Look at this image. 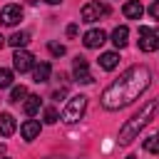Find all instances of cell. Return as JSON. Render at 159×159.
<instances>
[{"label":"cell","mask_w":159,"mask_h":159,"mask_svg":"<svg viewBox=\"0 0 159 159\" xmlns=\"http://www.w3.org/2000/svg\"><path fill=\"white\" fill-rule=\"evenodd\" d=\"M40 112V97L37 94H27L25 97V114L27 117H35Z\"/></svg>","instance_id":"obj_16"},{"label":"cell","mask_w":159,"mask_h":159,"mask_svg":"<svg viewBox=\"0 0 159 159\" xmlns=\"http://www.w3.org/2000/svg\"><path fill=\"white\" fill-rule=\"evenodd\" d=\"M20 20H22V7H20V5H5V7H2V12H0V22H2V25L12 27V25H17Z\"/></svg>","instance_id":"obj_8"},{"label":"cell","mask_w":159,"mask_h":159,"mask_svg":"<svg viewBox=\"0 0 159 159\" xmlns=\"http://www.w3.org/2000/svg\"><path fill=\"white\" fill-rule=\"evenodd\" d=\"M2 42H5V37H2V35H0V47H2Z\"/></svg>","instance_id":"obj_26"},{"label":"cell","mask_w":159,"mask_h":159,"mask_svg":"<svg viewBox=\"0 0 159 159\" xmlns=\"http://www.w3.org/2000/svg\"><path fill=\"white\" fill-rule=\"evenodd\" d=\"M27 97V87H12V92H10V102H22Z\"/></svg>","instance_id":"obj_19"},{"label":"cell","mask_w":159,"mask_h":159,"mask_svg":"<svg viewBox=\"0 0 159 159\" xmlns=\"http://www.w3.org/2000/svg\"><path fill=\"white\" fill-rule=\"evenodd\" d=\"M72 72H75V80H77V82H82V84L94 82V77H92V72H89V67H87V60H84V57H75V62H72Z\"/></svg>","instance_id":"obj_6"},{"label":"cell","mask_w":159,"mask_h":159,"mask_svg":"<svg viewBox=\"0 0 159 159\" xmlns=\"http://www.w3.org/2000/svg\"><path fill=\"white\" fill-rule=\"evenodd\" d=\"M47 50H50L55 57H62V55L67 52V50H65V45H60V42H50V45H47Z\"/></svg>","instance_id":"obj_21"},{"label":"cell","mask_w":159,"mask_h":159,"mask_svg":"<svg viewBox=\"0 0 159 159\" xmlns=\"http://www.w3.org/2000/svg\"><path fill=\"white\" fill-rule=\"evenodd\" d=\"M154 114H157V99H149V102H144L142 104V109L132 117V119H127L124 122V127L119 129V144H129L132 139H137L139 137V132L154 119Z\"/></svg>","instance_id":"obj_2"},{"label":"cell","mask_w":159,"mask_h":159,"mask_svg":"<svg viewBox=\"0 0 159 159\" xmlns=\"http://www.w3.org/2000/svg\"><path fill=\"white\" fill-rule=\"evenodd\" d=\"M77 30H80V27H77L75 22H72V25H67V37H75V35H77Z\"/></svg>","instance_id":"obj_24"},{"label":"cell","mask_w":159,"mask_h":159,"mask_svg":"<svg viewBox=\"0 0 159 159\" xmlns=\"http://www.w3.org/2000/svg\"><path fill=\"white\" fill-rule=\"evenodd\" d=\"M144 149H147L149 154H157V152H159V137H157V134L147 137V139H144Z\"/></svg>","instance_id":"obj_18"},{"label":"cell","mask_w":159,"mask_h":159,"mask_svg":"<svg viewBox=\"0 0 159 159\" xmlns=\"http://www.w3.org/2000/svg\"><path fill=\"white\" fill-rule=\"evenodd\" d=\"M7 42H10L15 50H22V47L30 42V32H12V37H10Z\"/></svg>","instance_id":"obj_17"},{"label":"cell","mask_w":159,"mask_h":159,"mask_svg":"<svg viewBox=\"0 0 159 159\" xmlns=\"http://www.w3.org/2000/svg\"><path fill=\"white\" fill-rule=\"evenodd\" d=\"M15 129H17L15 117H12L10 112H2V114H0V137H12Z\"/></svg>","instance_id":"obj_10"},{"label":"cell","mask_w":159,"mask_h":159,"mask_svg":"<svg viewBox=\"0 0 159 159\" xmlns=\"http://www.w3.org/2000/svg\"><path fill=\"white\" fill-rule=\"evenodd\" d=\"M50 159H60V157H50Z\"/></svg>","instance_id":"obj_28"},{"label":"cell","mask_w":159,"mask_h":159,"mask_svg":"<svg viewBox=\"0 0 159 159\" xmlns=\"http://www.w3.org/2000/svg\"><path fill=\"white\" fill-rule=\"evenodd\" d=\"M12 67H15L17 72H27V70L35 67V57H32L27 50H15V55H12Z\"/></svg>","instance_id":"obj_7"},{"label":"cell","mask_w":159,"mask_h":159,"mask_svg":"<svg viewBox=\"0 0 159 159\" xmlns=\"http://www.w3.org/2000/svg\"><path fill=\"white\" fill-rule=\"evenodd\" d=\"M57 117H60V114H57V109H55V107H47V109H45V122H47V124H55V122H57Z\"/></svg>","instance_id":"obj_22"},{"label":"cell","mask_w":159,"mask_h":159,"mask_svg":"<svg viewBox=\"0 0 159 159\" xmlns=\"http://www.w3.org/2000/svg\"><path fill=\"white\" fill-rule=\"evenodd\" d=\"M5 159H7V157H5Z\"/></svg>","instance_id":"obj_29"},{"label":"cell","mask_w":159,"mask_h":159,"mask_svg":"<svg viewBox=\"0 0 159 159\" xmlns=\"http://www.w3.org/2000/svg\"><path fill=\"white\" fill-rule=\"evenodd\" d=\"M149 15H152V17H154V20H157V17H159V2H157V0H154V2H152V5H149Z\"/></svg>","instance_id":"obj_23"},{"label":"cell","mask_w":159,"mask_h":159,"mask_svg":"<svg viewBox=\"0 0 159 159\" xmlns=\"http://www.w3.org/2000/svg\"><path fill=\"white\" fill-rule=\"evenodd\" d=\"M122 12H124V17H129V20H139L142 12H144V7H142L139 0H127L124 7H122Z\"/></svg>","instance_id":"obj_11"},{"label":"cell","mask_w":159,"mask_h":159,"mask_svg":"<svg viewBox=\"0 0 159 159\" xmlns=\"http://www.w3.org/2000/svg\"><path fill=\"white\" fill-rule=\"evenodd\" d=\"M127 37H129V27L127 25H119V27H114L112 30V42H114V47H124L127 45Z\"/></svg>","instance_id":"obj_13"},{"label":"cell","mask_w":159,"mask_h":159,"mask_svg":"<svg viewBox=\"0 0 159 159\" xmlns=\"http://www.w3.org/2000/svg\"><path fill=\"white\" fill-rule=\"evenodd\" d=\"M20 134H22V139L32 142V139L40 134V122H37V119H27V122L20 127Z\"/></svg>","instance_id":"obj_12"},{"label":"cell","mask_w":159,"mask_h":159,"mask_svg":"<svg viewBox=\"0 0 159 159\" xmlns=\"http://www.w3.org/2000/svg\"><path fill=\"white\" fill-rule=\"evenodd\" d=\"M45 2H50V5H60L62 0H45Z\"/></svg>","instance_id":"obj_25"},{"label":"cell","mask_w":159,"mask_h":159,"mask_svg":"<svg viewBox=\"0 0 159 159\" xmlns=\"http://www.w3.org/2000/svg\"><path fill=\"white\" fill-rule=\"evenodd\" d=\"M149 84H152V72H149V67L134 65V67H129L124 75H119V80H114V82L102 92V107H104V109H122V107L132 104Z\"/></svg>","instance_id":"obj_1"},{"label":"cell","mask_w":159,"mask_h":159,"mask_svg":"<svg viewBox=\"0 0 159 159\" xmlns=\"http://www.w3.org/2000/svg\"><path fill=\"white\" fill-rule=\"evenodd\" d=\"M47 77H50V65L47 62H40V65H35L32 67V80L40 84V82H47Z\"/></svg>","instance_id":"obj_15"},{"label":"cell","mask_w":159,"mask_h":159,"mask_svg":"<svg viewBox=\"0 0 159 159\" xmlns=\"http://www.w3.org/2000/svg\"><path fill=\"white\" fill-rule=\"evenodd\" d=\"M119 65V55L117 52H102L99 55V67L102 70H114Z\"/></svg>","instance_id":"obj_14"},{"label":"cell","mask_w":159,"mask_h":159,"mask_svg":"<svg viewBox=\"0 0 159 159\" xmlns=\"http://www.w3.org/2000/svg\"><path fill=\"white\" fill-rule=\"evenodd\" d=\"M109 12V7L104 5V2H99V0H94V2H87L84 7H82V22H94V20H99L102 15H107Z\"/></svg>","instance_id":"obj_4"},{"label":"cell","mask_w":159,"mask_h":159,"mask_svg":"<svg viewBox=\"0 0 159 159\" xmlns=\"http://www.w3.org/2000/svg\"><path fill=\"white\" fill-rule=\"evenodd\" d=\"M10 84H12V72L0 67V87H10Z\"/></svg>","instance_id":"obj_20"},{"label":"cell","mask_w":159,"mask_h":159,"mask_svg":"<svg viewBox=\"0 0 159 159\" xmlns=\"http://www.w3.org/2000/svg\"><path fill=\"white\" fill-rule=\"evenodd\" d=\"M84 109H87V97H84V94H75V97L67 102V107L62 109V122H67V124L80 122L82 114H84Z\"/></svg>","instance_id":"obj_3"},{"label":"cell","mask_w":159,"mask_h":159,"mask_svg":"<svg viewBox=\"0 0 159 159\" xmlns=\"http://www.w3.org/2000/svg\"><path fill=\"white\" fill-rule=\"evenodd\" d=\"M104 40H107V32H104V30H99V27H94V30H87V32H84V37H82L84 47H89V50H94V47H102V45H104Z\"/></svg>","instance_id":"obj_9"},{"label":"cell","mask_w":159,"mask_h":159,"mask_svg":"<svg viewBox=\"0 0 159 159\" xmlns=\"http://www.w3.org/2000/svg\"><path fill=\"white\" fill-rule=\"evenodd\" d=\"M127 159H137V157H134V154H129V157H127Z\"/></svg>","instance_id":"obj_27"},{"label":"cell","mask_w":159,"mask_h":159,"mask_svg":"<svg viewBox=\"0 0 159 159\" xmlns=\"http://www.w3.org/2000/svg\"><path fill=\"white\" fill-rule=\"evenodd\" d=\"M159 47V35L152 27H139V50L142 52H154Z\"/></svg>","instance_id":"obj_5"}]
</instances>
